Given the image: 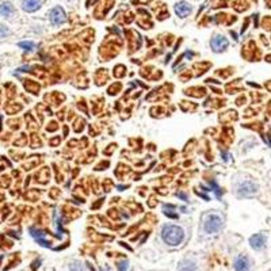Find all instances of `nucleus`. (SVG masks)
<instances>
[{
    "label": "nucleus",
    "instance_id": "1",
    "mask_svg": "<svg viewBox=\"0 0 271 271\" xmlns=\"http://www.w3.org/2000/svg\"><path fill=\"white\" fill-rule=\"evenodd\" d=\"M162 239L166 244L175 247L185 240V232L176 225H166L162 230Z\"/></svg>",
    "mask_w": 271,
    "mask_h": 271
},
{
    "label": "nucleus",
    "instance_id": "2",
    "mask_svg": "<svg viewBox=\"0 0 271 271\" xmlns=\"http://www.w3.org/2000/svg\"><path fill=\"white\" fill-rule=\"evenodd\" d=\"M204 227H205V230L208 233H216L223 227V220L217 214H210V216L206 217Z\"/></svg>",
    "mask_w": 271,
    "mask_h": 271
},
{
    "label": "nucleus",
    "instance_id": "3",
    "mask_svg": "<svg viewBox=\"0 0 271 271\" xmlns=\"http://www.w3.org/2000/svg\"><path fill=\"white\" fill-rule=\"evenodd\" d=\"M239 194H240L241 197H250V195H252V194L256 193V190H258V186L253 183V182H243L239 185Z\"/></svg>",
    "mask_w": 271,
    "mask_h": 271
},
{
    "label": "nucleus",
    "instance_id": "4",
    "mask_svg": "<svg viewBox=\"0 0 271 271\" xmlns=\"http://www.w3.org/2000/svg\"><path fill=\"white\" fill-rule=\"evenodd\" d=\"M49 18H50V22L53 24H61L65 22V12L61 7H54L53 10L49 14Z\"/></svg>",
    "mask_w": 271,
    "mask_h": 271
},
{
    "label": "nucleus",
    "instance_id": "5",
    "mask_svg": "<svg viewBox=\"0 0 271 271\" xmlns=\"http://www.w3.org/2000/svg\"><path fill=\"white\" fill-rule=\"evenodd\" d=\"M211 49L216 52V53H220L223 52L225 49L228 48V40L223 36H216L213 40H211Z\"/></svg>",
    "mask_w": 271,
    "mask_h": 271
},
{
    "label": "nucleus",
    "instance_id": "6",
    "mask_svg": "<svg viewBox=\"0 0 271 271\" xmlns=\"http://www.w3.org/2000/svg\"><path fill=\"white\" fill-rule=\"evenodd\" d=\"M191 6L187 3V1H179V3H176V6H175V12H176V15L179 17V18H186L187 15L191 12Z\"/></svg>",
    "mask_w": 271,
    "mask_h": 271
},
{
    "label": "nucleus",
    "instance_id": "7",
    "mask_svg": "<svg viewBox=\"0 0 271 271\" xmlns=\"http://www.w3.org/2000/svg\"><path fill=\"white\" fill-rule=\"evenodd\" d=\"M235 270L236 271H248L250 270V260L247 256L240 255L235 259Z\"/></svg>",
    "mask_w": 271,
    "mask_h": 271
},
{
    "label": "nucleus",
    "instance_id": "8",
    "mask_svg": "<svg viewBox=\"0 0 271 271\" xmlns=\"http://www.w3.org/2000/svg\"><path fill=\"white\" fill-rule=\"evenodd\" d=\"M30 233L42 247H49V241L45 239V235H46V233H43L42 230H40V229L37 228H30Z\"/></svg>",
    "mask_w": 271,
    "mask_h": 271
},
{
    "label": "nucleus",
    "instance_id": "9",
    "mask_svg": "<svg viewBox=\"0 0 271 271\" xmlns=\"http://www.w3.org/2000/svg\"><path fill=\"white\" fill-rule=\"evenodd\" d=\"M250 244L253 250H262L266 244L265 235H253L250 239Z\"/></svg>",
    "mask_w": 271,
    "mask_h": 271
},
{
    "label": "nucleus",
    "instance_id": "10",
    "mask_svg": "<svg viewBox=\"0 0 271 271\" xmlns=\"http://www.w3.org/2000/svg\"><path fill=\"white\" fill-rule=\"evenodd\" d=\"M23 10L27 12H34L41 7V0H23Z\"/></svg>",
    "mask_w": 271,
    "mask_h": 271
},
{
    "label": "nucleus",
    "instance_id": "11",
    "mask_svg": "<svg viewBox=\"0 0 271 271\" xmlns=\"http://www.w3.org/2000/svg\"><path fill=\"white\" fill-rule=\"evenodd\" d=\"M14 11H15V8H14V6H12L11 3H8V1L3 3V4L0 6V14H1L3 17H11L12 14H14Z\"/></svg>",
    "mask_w": 271,
    "mask_h": 271
},
{
    "label": "nucleus",
    "instance_id": "12",
    "mask_svg": "<svg viewBox=\"0 0 271 271\" xmlns=\"http://www.w3.org/2000/svg\"><path fill=\"white\" fill-rule=\"evenodd\" d=\"M19 48H22L24 50V52H31V50H34V48H36V45L33 42H30V41H23V42H19L18 43Z\"/></svg>",
    "mask_w": 271,
    "mask_h": 271
},
{
    "label": "nucleus",
    "instance_id": "13",
    "mask_svg": "<svg viewBox=\"0 0 271 271\" xmlns=\"http://www.w3.org/2000/svg\"><path fill=\"white\" fill-rule=\"evenodd\" d=\"M172 210H174V208H172V206H164V208H163V211H164V214H166V216H168V217H171V218H176V217H178V214H176V213H172Z\"/></svg>",
    "mask_w": 271,
    "mask_h": 271
},
{
    "label": "nucleus",
    "instance_id": "14",
    "mask_svg": "<svg viewBox=\"0 0 271 271\" xmlns=\"http://www.w3.org/2000/svg\"><path fill=\"white\" fill-rule=\"evenodd\" d=\"M118 271H130V266H129V263H127L126 260L118 263Z\"/></svg>",
    "mask_w": 271,
    "mask_h": 271
},
{
    "label": "nucleus",
    "instance_id": "15",
    "mask_svg": "<svg viewBox=\"0 0 271 271\" xmlns=\"http://www.w3.org/2000/svg\"><path fill=\"white\" fill-rule=\"evenodd\" d=\"M8 29H7L6 26H0V38H4L6 36H8Z\"/></svg>",
    "mask_w": 271,
    "mask_h": 271
},
{
    "label": "nucleus",
    "instance_id": "16",
    "mask_svg": "<svg viewBox=\"0 0 271 271\" xmlns=\"http://www.w3.org/2000/svg\"><path fill=\"white\" fill-rule=\"evenodd\" d=\"M178 197H179V198L183 199V201H187V195H186V194L179 193V194H178Z\"/></svg>",
    "mask_w": 271,
    "mask_h": 271
}]
</instances>
